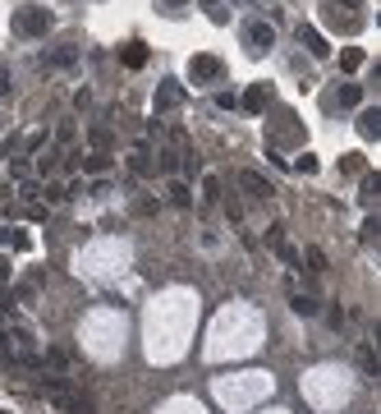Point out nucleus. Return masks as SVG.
Wrapping results in <instances>:
<instances>
[{"label":"nucleus","instance_id":"423d86ee","mask_svg":"<svg viewBox=\"0 0 381 414\" xmlns=\"http://www.w3.org/2000/svg\"><path fill=\"white\" fill-rule=\"evenodd\" d=\"M299 42L308 46V56H312V60H326V56H331V46H326V37H321V32L312 28V23H299Z\"/></svg>","mask_w":381,"mask_h":414},{"label":"nucleus","instance_id":"c756f323","mask_svg":"<svg viewBox=\"0 0 381 414\" xmlns=\"http://www.w3.org/2000/svg\"><path fill=\"white\" fill-rule=\"evenodd\" d=\"M331 5H345V10H358V0H331Z\"/></svg>","mask_w":381,"mask_h":414},{"label":"nucleus","instance_id":"473e14b6","mask_svg":"<svg viewBox=\"0 0 381 414\" xmlns=\"http://www.w3.org/2000/svg\"><path fill=\"white\" fill-rule=\"evenodd\" d=\"M170 5H184V0H170Z\"/></svg>","mask_w":381,"mask_h":414},{"label":"nucleus","instance_id":"f03ea898","mask_svg":"<svg viewBox=\"0 0 381 414\" xmlns=\"http://www.w3.org/2000/svg\"><path fill=\"white\" fill-rule=\"evenodd\" d=\"M188 78H193V83H221V78H225V60L202 51V56L188 60Z\"/></svg>","mask_w":381,"mask_h":414},{"label":"nucleus","instance_id":"dca6fc26","mask_svg":"<svg viewBox=\"0 0 381 414\" xmlns=\"http://www.w3.org/2000/svg\"><path fill=\"white\" fill-rule=\"evenodd\" d=\"M358 65H363V51H358V46H345V51H340V69H345V74H354Z\"/></svg>","mask_w":381,"mask_h":414},{"label":"nucleus","instance_id":"9d476101","mask_svg":"<svg viewBox=\"0 0 381 414\" xmlns=\"http://www.w3.org/2000/svg\"><path fill=\"white\" fill-rule=\"evenodd\" d=\"M290 308L299 313V318H317V295H308V290H294V295H290Z\"/></svg>","mask_w":381,"mask_h":414},{"label":"nucleus","instance_id":"39448f33","mask_svg":"<svg viewBox=\"0 0 381 414\" xmlns=\"http://www.w3.org/2000/svg\"><path fill=\"white\" fill-rule=\"evenodd\" d=\"M51 400H56V410H60V414H92V400L83 396V391H74V387L51 391Z\"/></svg>","mask_w":381,"mask_h":414},{"label":"nucleus","instance_id":"a211bd4d","mask_svg":"<svg viewBox=\"0 0 381 414\" xmlns=\"http://www.w3.org/2000/svg\"><path fill=\"white\" fill-rule=\"evenodd\" d=\"M74 60H78V46H60V51L51 56V65H56V69H69Z\"/></svg>","mask_w":381,"mask_h":414},{"label":"nucleus","instance_id":"0eeeda50","mask_svg":"<svg viewBox=\"0 0 381 414\" xmlns=\"http://www.w3.org/2000/svg\"><path fill=\"white\" fill-rule=\"evenodd\" d=\"M267 102H271V88H267V83H248V92L239 97V106H244L248 115H262Z\"/></svg>","mask_w":381,"mask_h":414},{"label":"nucleus","instance_id":"1a4fd4ad","mask_svg":"<svg viewBox=\"0 0 381 414\" xmlns=\"http://www.w3.org/2000/svg\"><path fill=\"white\" fill-rule=\"evenodd\" d=\"M129 170H134V175H152V148H147V143H138L134 152H129Z\"/></svg>","mask_w":381,"mask_h":414},{"label":"nucleus","instance_id":"ddd939ff","mask_svg":"<svg viewBox=\"0 0 381 414\" xmlns=\"http://www.w3.org/2000/svg\"><path fill=\"white\" fill-rule=\"evenodd\" d=\"M358 134H363V138H377L381 134V111H363V115H358Z\"/></svg>","mask_w":381,"mask_h":414},{"label":"nucleus","instance_id":"f257e3e1","mask_svg":"<svg viewBox=\"0 0 381 414\" xmlns=\"http://www.w3.org/2000/svg\"><path fill=\"white\" fill-rule=\"evenodd\" d=\"M51 23H56V14H51V10H37V5H28V10H19L14 14V32L19 37H42Z\"/></svg>","mask_w":381,"mask_h":414},{"label":"nucleus","instance_id":"f3484780","mask_svg":"<svg viewBox=\"0 0 381 414\" xmlns=\"http://www.w3.org/2000/svg\"><path fill=\"white\" fill-rule=\"evenodd\" d=\"M363 102V88L358 83H340V106H358Z\"/></svg>","mask_w":381,"mask_h":414},{"label":"nucleus","instance_id":"9b49d317","mask_svg":"<svg viewBox=\"0 0 381 414\" xmlns=\"http://www.w3.org/2000/svg\"><path fill=\"white\" fill-rule=\"evenodd\" d=\"M120 60H124V69H143V65H147V46H143V42H129L120 51Z\"/></svg>","mask_w":381,"mask_h":414},{"label":"nucleus","instance_id":"6ab92c4d","mask_svg":"<svg viewBox=\"0 0 381 414\" xmlns=\"http://www.w3.org/2000/svg\"><path fill=\"white\" fill-rule=\"evenodd\" d=\"M202 198H207V203L221 198V175H202Z\"/></svg>","mask_w":381,"mask_h":414},{"label":"nucleus","instance_id":"a878e982","mask_svg":"<svg viewBox=\"0 0 381 414\" xmlns=\"http://www.w3.org/2000/svg\"><path fill=\"white\" fill-rule=\"evenodd\" d=\"M275 253H280L285 262H299V249H290V244H275Z\"/></svg>","mask_w":381,"mask_h":414},{"label":"nucleus","instance_id":"bb28decb","mask_svg":"<svg viewBox=\"0 0 381 414\" xmlns=\"http://www.w3.org/2000/svg\"><path fill=\"white\" fill-rule=\"evenodd\" d=\"M326 322H331V327L340 332V327H345V308H331V313H326Z\"/></svg>","mask_w":381,"mask_h":414},{"label":"nucleus","instance_id":"f8f14e48","mask_svg":"<svg viewBox=\"0 0 381 414\" xmlns=\"http://www.w3.org/2000/svg\"><path fill=\"white\" fill-rule=\"evenodd\" d=\"M110 170V152H92L83 157V175H106Z\"/></svg>","mask_w":381,"mask_h":414},{"label":"nucleus","instance_id":"aec40b11","mask_svg":"<svg viewBox=\"0 0 381 414\" xmlns=\"http://www.w3.org/2000/svg\"><path fill=\"white\" fill-rule=\"evenodd\" d=\"M304 262H308V272H326V253H321V249H308Z\"/></svg>","mask_w":381,"mask_h":414},{"label":"nucleus","instance_id":"20e7f679","mask_svg":"<svg viewBox=\"0 0 381 414\" xmlns=\"http://www.w3.org/2000/svg\"><path fill=\"white\" fill-rule=\"evenodd\" d=\"M248 51H253V56H267V51H271L275 46V28L271 23H262V19H253V23H248Z\"/></svg>","mask_w":381,"mask_h":414},{"label":"nucleus","instance_id":"5701e85b","mask_svg":"<svg viewBox=\"0 0 381 414\" xmlns=\"http://www.w3.org/2000/svg\"><path fill=\"white\" fill-rule=\"evenodd\" d=\"M363 368H367V373H377V368H381V359H377L372 345H363Z\"/></svg>","mask_w":381,"mask_h":414},{"label":"nucleus","instance_id":"4be33fe9","mask_svg":"<svg viewBox=\"0 0 381 414\" xmlns=\"http://www.w3.org/2000/svg\"><path fill=\"white\" fill-rule=\"evenodd\" d=\"M294 170H304V175H317V157H312V152H304L299 161H294Z\"/></svg>","mask_w":381,"mask_h":414},{"label":"nucleus","instance_id":"7c9ffc66","mask_svg":"<svg viewBox=\"0 0 381 414\" xmlns=\"http://www.w3.org/2000/svg\"><path fill=\"white\" fill-rule=\"evenodd\" d=\"M5 276H10V262H5V258H0V281H5Z\"/></svg>","mask_w":381,"mask_h":414},{"label":"nucleus","instance_id":"c85d7f7f","mask_svg":"<svg viewBox=\"0 0 381 414\" xmlns=\"http://www.w3.org/2000/svg\"><path fill=\"white\" fill-rule=\"evenodd\" d=\"M0 97H10V74H0Z\"/></svg>","mask_w":381,"mask_h":414},{"label":"nucleus","instance_id":"2eb2a0df","mask_svg":"<svg viewBox=\"0 0 381 414\" xmlns=\"http://www.w3.org/2000/svg\"><path fill=\"white\" fill-rule=\"evenodd\" d=\"M170 203H175V207H193V189H188L184 180H175L170 184Z\"/></svg>","mask_w":381,"mask_h":414},{"label":"nucleus","instance_id":"b1692460","mask_svg":"<svg viewBox=\"0 0 381 414\" xmlns=\"http://www.w3.org/2000/svg\"><path fill=\"white\" fill-rule=\"evenodd\" d=\"M216 106H221V111H234V106H239V97H234V92H221V97H216Z\"/></svg>","mask_w":381,"mask_h":414},{"label":"nucleus","instance_id":"393cba45","mask_svg":"<svg viewBox=\"0 0 381 414\" xmlns=\"http://www.w3.org/2000/svg\"><path fill=\"white\" fill-rule=\"evenodd\" d=\"M56 157H60V152H46L42 161H37V170H42V175H51V170H56Z\"/></svg>","mask_w":381,"mask_h":414},{"label":"nucleus","instance_id":"72a5a7b5","mask_svg":"<svg viewBox=\"0 0 381 414\" xmlns=\"http://www.w3.org/2000/svg\"><path fill=\"white\" fill-rule=\"evenodd\" d=\"M0 414H5V410H0Z\"/></svg>","mask_w":381,"mask_h":414},{"label":"nucleus","instance_id":"2f4dec72","mask_svg":"<svg viewBox=\"0 0 381 414\" xmlns=\"http://www.w3.org/2000/svg\"><path fill=\"white\" fill-rule=\"evenodd\" d=\"M202 5H216V0H202Z\"/></svg>","mask_w":381,"mask_h":414},{"label":"nucleus","instance_id":"412c9836","mask_svg":"<svg viewBox=\"0 0 381 414\" xmlns=\"http://www.w3.org/2000/svg\"><path fill=\"white\" fill-rule=\"evenodd\" d=\"M88 138H92V148H97V152H106V148H110V129H88Z\"/></svg>","mask_w":381,"mask_h":414},{"label":"nucleus","instance_id":"6e6552de","mask_svg":"<svg viewBox=\"0 0 381 414\" xmlns=\"http://www.w3.org/2000/svg\"><path fill=\"white\" fill-rule=\"evenodd\" d=\"M239 184H244V189L253 194V198H271V194H275V184L267 180L262 170H239Z\"/></svg>","mask_w":381,"mask_h":414},{"label":"nucleus","instance_id":"4468645a","mask_svg":"<svg viewBox=\"0 0 381 414\" xmlns=\"http://www.w3.org/2000/svg\"><path fill=\"white\" fill-rule=\"evenodd\" d=\"M326 23H331V28H340V32H358V19H354V14L340 19V14H336V5H326Z\"/></svg>","mask_w":381,"mask_h":414},{"label":"nucleus","instance_id":"cd10ccee","mask_svg":"<svg viewBox=\"0 0 381 414\" xmlns=\"http://www.w3.org/2000/svg\"><path fill=\"white\" fill-rule=\"evenodd\" d=\"M340 166H345V170H363V157H358V152H349L345 161H340Z\"/></svg>","mask_w":381,"mask_h":414},{"label":"nucleus","instance_id":"7ed1b4c3","mask_svg":"<svg viewBox=\"0 0 381 414\" xmlns=\"http://www.w3.org/2000/svg\"><path fill=\"white\" fill-rule=\"evenodd\" d=\"M184 102H188V92H184V83H175V78H166V83H156V115H166V111H180Z\"/></svg>","mask_w":381,"mask_h":414}]
</instances>
